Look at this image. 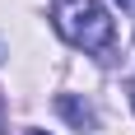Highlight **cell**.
Here are the masks:
<instances>
[{
    "instance_id": "obj_2",
    "label": "cell",
    "mask_w": 135,
    "mask_h": 135,
    "mask_svg": "<svg viewBox=\"0 0 135 135\" xmlns=\"http://www.w3.org/2000/svg\"><path fill=\"white\" fill-rule=\"evenodd\" d=\"M56 112H61V117L75 126V131H93V121H98L93 107H89V103H79L75 93H56Z\"/></svg>"
},
{
    "instance_id": "obj_1",
    "label": "cell",
    "mask_w": 135,
    "mask_h": 135,
    "mask_svg": "<svg viewBox=\"0 0 135 135\" xmlns=\"http://www.w3.org/2000/svg\"><path fill=\"white\" fill-rule=\"evenodd\" d=\"M51 28L79 51L107 56L117 42V23L98 0H51Z\"/></svg>"
},
{
    "instance_id": "obj_3",
    "label": "cell",
    "mask_w": 135,
    "mask_h": 135,
    "mask_svg": "<svg viewBox=\"0 0 135 135\" xmlns=\"http://www.w3.org/2000/svg\"><path fill=\"white\" fill-rule=\"evenodd\" d=\"M126 93H131V107H135V79H131V84H126Z\"/></svg>"
},
{
    "instance_id": "obj_4",
    "label": "cell",
    "mask_w": 135,
    "mask_h": 135,
    "mask_svg": "<svg viewBox=\"0 0 135 135\" xmlns=\"http://www.w3.org/2000/svg\"><path fill=\"white\" fill-rule=\"evenodd\" d=\"M117 5H135V0H117Z\"/></svg>"
},
{
    "instance_id": "obj_5",
    "label": "cell",
    "mask_w": 135,
    "mask_h": 135,
    "mask_svg": "<svg viewBox=\"0 0 135 135\" xmlns=\"http://www.w3.org/2000/svg\"><path fill=\"white\" fill-rule=\"evenodd\" d=\"M28 135H47V131H28Z\"/></svg>"
}]
</instances>
